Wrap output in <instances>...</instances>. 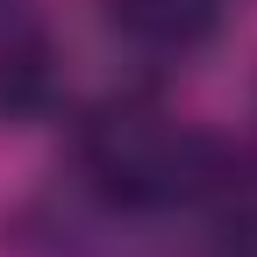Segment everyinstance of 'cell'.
<instances>
[{
	"label": "cell",
	"mask_w": 257,
	"mask_h": 257,
	"mask_svg": "<svg viewBox=\"0 0 257 257\" xmlns=\"http://www.w3.org/2000/svg\"><path fill=\"white\" fill-rule=\"evenodd\" d=\"M207 143L214 136L179 121L165 100L114 93L79 121V179L121 214H165V207H186L207 165Z\"/></svg>",
	"instance_id": "obj_1"
},
{
	"label": "cell",
	"mask_w": 257,
	"mask_h": 257,
	"mask_svg": "<svg viewBox=\"0 0 257 257\" xmlns=\"http://www.w3.org/2000/svg\"><path fill=\"white\" fill-rule=\"evenodd\" d=\"M186 214H200L229 257H257V143H207Z\"/></svg>",
	"instance_id": "obj_2"
},
{
	"label": "cell",
	"mask_w": 257,
	"mask_h": 257,
	"mask_svg": "<svg viewBox=\"0 0 257 257\" xmlns=\"http://www.w3.org/2000/svg\"><path fill=\"white\" fill-rule=\"evenodd\" d=\"M107 29L136 50V57H157V64H179L193 50H207L229 22V0H100Z\"/></svg>",
	"instance_id": "obj_3"
},
{
	"label": "cell",
	"mask_w": 257,
	"mask_h": 257,
	"mask_svg": "<svg viewBox=\"0 0 257 257\" xmlns=\"http://www.w3.org/2000/svg\"><path fill=\"white\" fill-rule=\"evenodd\" d=\"M50 43L36 36L29 22L0 15V121H22L50 100Z\"/></svg>",
	"instance_id": "obj_4"
}]
</instances>
